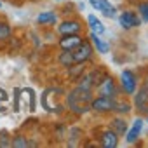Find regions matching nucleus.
I'll return each instance as SVG.
<instances>
[{
  "mask_svg": "<svg viewBox=\"0 0 148 148\" xmlns=\"http://www.w3.org/2000/svg\"><path fill=\"white\" fill-rule=\"evenodd\" d=\"M113 132H117L119 136H122V134L127 132V124H125L124 119H115L113 120Z\"/></svg>",
  "mask_w": 148,
  "mask_h": 148,
  "instance_id": "f3484780",
  "label": "nucleus"
},
{
  "mask_svg": "<svg viewBox=\"0 0 148 148\" xmlns=\"http://www.w3.org/2000/svg\"><path fill=\"white\" fill-rule=\"evenodd\" d=\"M89 2H91V5H92L96 11L103 12L106 18H115V16H117L115 7L108 2V0H89Z\"/></svg>",
  "mask_w": 148,
  "mask_h": 148,
  "instance_id": "0eeeda50",
  "label": "nucleus"
},
{
  "mask_svg": "<svg viewBox=\"0 0 148 148\" xmlns=\"http://www.w3.org/2000/svg\"><path fill=\"white\" fill-rule=\"evenodd\" d=\"M91 40H92L94 47H96L101 54H106V52L110 51V45H108V44H106V42H105L99 35H96V33H92V32H91Z\"/></svg>",
  "mask_w": 148,
  "mask_h": 148,
  "instance_id": "4468645a",
  "label": "nucleus"
},
{
  "mask_svg": "<svg viewBox=\"0 0 148 148\" xmlns=\"http://www.w3.org/2000/svg\"><path fill=\"white\" fill-rule=\"evenodd\" d=\"M30 143L23 138V136H16L14 139H11V146H16V148H25V146H28Z\"/></svg>",
  "mask_w": 148,
  "mask_h": 148,
  "instance_id": "a211bd4d",
  "label": "nucleus"
},
{
  "mask_svg": "<svg viewBox=\"0 0 148 148\" xmlns=\"http://www.w3.org/2000/svg\"><path fill=\"white\" fill-rule=\"evenodd\" d=\"M115 110L117 112H122V113H127V112H131V105L129 103H117L115 105Z\"/></svg>",
  "mask_w": 148,
  "mask_h": 148,
  "instance_id": "412c9836",
  "label": "nucleus"
},
{
  "mask_svg": "<svg viewBox=\"0 0 148 148\" xmlns=\"http://www.w3.org/2000/svg\"><path fill=\"white\" fill-rule=\"evenodd\" d=\"M99 92L105 94V96H115V84L112 80V77H105L101 82H99Z\"/></svg>",
  "mask_w": 148,
  "mask_h": 148,
  "instance_id": "9b49d317",
  "label": "nucleus"
},
{
  "mask_svg": "<svg viewBox=\"0 0 148 148\" xmlns=\"http://www.w3.org/2000/svg\"><path fill=\"white\" fill-rule=\"evenodd\" d=\"M11 37V28L5 23H0V40H5Z\"/></svg>",
  "mask_w": 148,
  "mask_h": 148,
  "instance_id": "6ab92c4d",
  "label": "nucleus"
},
{
  "mask_svg": "<svg viewBox=\"0 0 148 148\" xmlns=\"http://www.w3.org/2000/svg\"><path fill=\"white\" fill-rule=\"evenodd\" d=\"M9 99V96H7V92L4 91V89H0V101H7Z\"/></svg>",
  "mask_w": 148,
  "mask_h": 148,
  "instance_id": "5701e85b",
  "label": "nucleus"
},
{
  "mask_svg": "<svg viewBox=\"0 0 148 148\" xmlns=\"http://www.w3.org/2000/svg\"><path fill=\"white\" fill-rule=\"evenodd\" d=\"M138 11H139V14H141V19H143L145 23H148V2H145V4H139Z\"/></svg>",
  "mask_w": 148,
  "mask_h": 148,
  "instance_id": "aec40b11",
  "label": "nucleus"
},
{
  "mask_svg": "<svg viewBox=\"0 0 148 148\" xmlns=\"http://www.w3.org/2000/svg\"><path fill=\"white\" fill-rule=\"evenodd\" d=\"M59 63L66 68H71L73 64H75V61H73V56H71V51H63V54L59 56Z\"/></svg>",
  "mask_w": 148,
  "mask_h": 148,
  "instance_id": "dca6fc26",
  "label": "nucleus"
},
{
  "mask_svg": "<svg viewBox=\"0 0 148 148\" xmlns=\"http://www.w3.org/2000/svg\"><path fill=\"white\" fill-rule=\"evenodd\" d=\"M80 42H82V38L77 33H73V35H63V38L59 40V45H61L63 51H71V49H75Z\"/></svg>",
  "mask_w": 148,
  "mask_h": 148,
  "instance_id": "6e6552de",
  "label": "nucleus"
},
{
  "mask_svg": "<svg viewBox=\"0 0 148 148\" xmlns=\"http://www.w3.org/2000/svg\"><path fill=\"white\" fill-rule=\"evenodd\" d=\"M120 86L124 89V92L127 94H134L136 92V86H138V80H136V75L131 71V70H124L122 75H120Z\"/></svg>",
  "mask_w": 148,
  "mask_h": 148,
  "instance_id": "20e7f679",
  "label": "nucleus"
},
{
  "mask_svg": "<svg viewBox=\"0 0 148 148\" xmlns=\"http://www.w3.org/2000/svg\"><path fill=\"white\" fill-rule=\"evenodd\" d=\"M115 105H117V101L113 99V96H105V94H101L99 98L91 101V108L96 112H113Z\"/></svg>",
  "mask_w": 148,
  "mask_h": 148,
  "instance_id": "7ed1b4c3",
  "label": "nucleus"
},
{
  "mask_svg": "<svg viewBox=\"0 0 148 148\" xmlns=\"http://www.w3.org/2000/svg\"><path fill=\"white\" fill-rule=\"evenodd\" d=\"M71 56H73V61L79 63V64L86 63V61L92 56V47H91V44H89L87 40L80 42L75 49H71Z\"/></svg>",
  "mask_w": 148,
  "mask_h": 148,
  "instance_id": "f03ea898",
  "label": "nucleus"
},
{
  "mask_svg": "<svg viewBox=\"0 0 148 148\" xmlns=\"http://www.w3.org/2000/svg\"><path fill=\"white\" fill-rule=\"evenodd\" d=\"M0 146H11V139H7V132H0Z\"/></svg>",
  "mask_w": 148,
  "mask_h": 148,
  "instance_id": "4be33fe9",
  "label": "nucleus"
},
{
  "mask_svg": "<svg viewBox=\"0 0 148 148\" xmlns=\"http://www.w3.org/2000/svg\"><path fill=\"white\" fill-rule=\"evenodd\" d=\"M37 21L40 23V25H54L56 21H58V16L54 14V12H40L38 16H37Z\"/></svg>",
  "mask_w": 148,
  "mask_h": 148,
  "instance_id": "2eb2a0df",
  "label": "nucleus"
},
{
  "mask_svg": "<svg viewBox=\"0 0 148 148\" xmlns=\"http://www.w3.org/2000/svg\"><path fill=\"white\" fill-rule=\"evenodd\" d=\"M141 129H143V120H141V119H136L134 124H132V127H131V131H129L127 136H125L127 143H136L138 136L141 134Z\"/></svg>",
  "mask_w": 148,
  "mask_h": 148,
  "instance_id": "f8f14e48",
  "label": "nucleus"
},
{
  "mask_svg": "<svg viewBox=\"0 0 148 148\" xmlns=\"http://www.w3.org/2000/svg\"><path fill=\"white\" fill-rule=\"evenodd\" d=\"M101 145L105 148H115L119 145V134L113 131H105L101 134Z\"/></svg>",
  "mask_w": 148,
  "mask_h": 148,
  "instance_id": "1a4fd4ad",
  "label": "nucleus"
},
{
  "mask_svg": "<svg viewBox=\"0 0 148 148\" xmlns=\"http://www.w3.org/2000/svg\"><path fill=\"white\" fill-rule=\"evenodd\" d=\"M119 23H120V26L122 28H125V30H131V28H136V26H139L141 25V19L134 14V12H131V11H125V12H122L120 16H119Z\"/></svg>",
  "mask_w": 148,
  "mask_h": 148,
  "instance_id": "39448f33",
  "label": "nucleus"
},
{
  "mask_svg": "<svg viewBox=\"0 0 148 148\" xmlns=\"http://www.w3.org/2000/svg\"><path fill=\"white\" fill-rule=\"evenodd\" d=\"M87 23H89L92 33H96V35H103V33H105V25H103L96 16H92V14L87 16Z\"/></svg>",
  "mask_w": 148,
  "mask_h": 148,
  "instance_id": "ddd939ff",
  "label": "nucleus"
},
{
  "mask_svg": "<svg viewBox=\"0 0 148 148\" xmlns=\"http://www.w3.org/2000/svg\"><path fill=\"white\" fill-rule=\"evenodd\" d=\"M91 101H92L91 91H89V89H84V87H80V86H77L75 89H73V91L68 94V99H66L68 108H70L71 112L79 113V115L86 113V112L91 108Z\"/></svg>",
  "mask_w": 148,
  "mask_h": 148,
  "instance_id": "f257e3e1",
  "label": "nucleus"
},
{
  "mask_svg": "<svg viewBox=\"0 0 148 148\" xmlns=\"http://www.w3.org/2000/svg\"><path fill=\"white\" fill-rule=\"evenodd\" d=\"M80 23H77V21H64V23H61V26H59V33L61 35H73V33H79L80 32Z\"/></svg>",
  "mask_w": 148,
  "mask_h": 148,
  "instance_id": "9d476101",
  "label": "nucleus"
},
{
  "mask_svg": "<svg viewBox=\"0 0 148 148\" xmlns=\"http://www.w3.org/2000/svg\"><path fill=\"white\" fill-rule=\"evenodd\" d=\"M146 122H148V119H146Z\"/></svg>",
  "mask_w": 148,
  "mask_h": 148,
  "instance_id": "b1692460",
  "label": "nucleus"
},
{
  "mask_svg": "<svg viewBox=\"0 0 148 148\" xmlns=\"http://www.w3.org/2000/svg\"><path fill=\"white\" fill-rule=\"evenodd\" d=\"M134 105L141 113H148V84L143 86L134 96Z\"/></svg>",
  "mask_w": 148,
  "mask_h": 148,
  "instance_id": "423d86ee",
  "label": "nucleus"
}]
</instances>
